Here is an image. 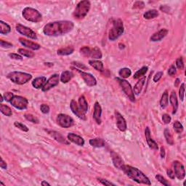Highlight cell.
I'll return each mask as SVG.
<instances>
[{"label": "cell", "mask_w": 186, "mask_h": 186, "mask_svg": "<svg viewBox=\"0 0 186 186\" xmlns=\"http://www.w3.org/2000/svg\"><path fill=\"white\" fill-rule=\"evenodd\" d=\"M74 23L70 21H59L47 23L43 28V33L48 37H59L71 32Z\"/></svg>", "instance_id": "6da1fadb"}, {"label": "cell", "mask_w": 186, "mask_h": 186, "mask_svg": "<svg viewBox=\"0 0 186 186\" xmlns=\"http://www.w3.org/2000/svg\"><path fill=\"white\" fill-rule=\"evenodd\" d=\"M121 170H122L129 178L134 180V182L148 185H151L149 178L144 173H143L140 169H138V168L124 164Z\"/></svg>", "instance_id": "7a4b0ae2"}, {"label": "cell", "mask_w": 186, "mask_h": 186, "mask_svg": "<svg viewBox=\"0 0 186 186\" xmlns=\"http://www.w3.org/2000/svg\"><path fill=\"white\" fill-rule=\"evenodd\" d=\"M7 77L12 82L18 85L25 84L32 79V76L30 73L21 71H12L8 73Z\"/></svg>", "instance_id": "3957f363"}, {"label": "cell", "mask_w": 186, "mask_h": 186, "mask_svg": "<svg viewBox=\"0 0 186 186\" xmlns=\"http://www.w3.org/2000/svg\"><path fill=\"white\" fill-rule=\"evenodd\" d=\"M91 3L88 0H83L79 2L76 7L74 12L73 13V18L77 20H82L86 17L87 13L90 10Z\"/></svg>", "instance_id": "277c9868"}, {"label": "cell", "mask_w": 186, "mask_h": 186, "mask_svg": "<svg viewBox=\"0 0 186 186\" xmlns=\"http://www.w3.org/2000/svg\"><path fill=\"white\" fill-rule=\"evenodd\" d=\"M124 31V24L121 19H116L113 21V26L109 31L108 39L110 41H115L123 34Z\"/></svg>", "instance_id": "5b68a950"}, {"label": "cell", "mask_w": 186, "mask_h": 186, "mask_svg": "<svg viewBox=\"0 0 186 186\" xmlns=\"http://www.w3.org/2000/svg\"><path fill=\"white\" fill-rule=\"evenodd\" d=\"M24 19L32 23H39L42 21V15L39 10L34 8L27 7L23 9L22 13Z\"/></svg>", "instance_id": "8992f818"}, {"label": "cell", "mask_w": 186, "mask_h": 186, "mask_svg": "<svg viewBox=\"0 0 186 186\" xmlns=\"http://www.w3.org/2000/svg\"><path fill=\"white\" fill-rule=\"evenodd\" d=\"M116 80L118 81V83H119L121 87H122V90L125 93L129 100L132 102L135 101V98H134V94L133 92V89L132 87L131 84L127 82L126 79H122V78H116Z\"/></svg>", "instance_id": "52a82bcc"}, {"label": "cell", "mask_w": 186, "mask_h": 186, "mask_svg": "<svg viewBox=\"0 0 186 186\" xmlns=\"http://www.w3.org/2000/svg\"><path fill=\"white\" fill-rule=\"evenodd\" d=\"M56 122L63 128H69L74 124V120L73 119V118L64 113L58 114L56 118Z\"/></svg>", "instance_id": "ba28073f"}, {"label": "cell", "mask_w": 186, "mask_h": 186, "mask_svg": "<svg viewBox=\"0 0 186 186\" xmlns=\"http://www.w3.org/2000/svg\"><path fill=\"white\" fill-rule=\"evenodd\" d=\"M10 103L12 106L18 110L26 109L28 105V100L26 98L20 95H15Z\"/></svg>", "instance_id": "9c48e42d"}, {"label": "cell", "mask_w": 186, "mask_h": 186, "mask_svg": "<svg viewBox=\"0 0 186 186\" xmlns=\"http://www.w3.org/2000/svg\"><path fill=\"white\" fill-rule=\"evenodd\" d=\"M75 71H77V73H79L80 74V77L82 78L84 82H85L88 87H94L97 84V80L95 78V77H93L91 73H87L84 72V71H81L80 69L76 68H73Z\"/></svg>", "instance_id": "30bf717a"}, {"label": "cell", "mask_w": 186, "mask_h": 186, "mask_svg": "<svg viewBox=\"0 0 186 186\" xmlns=\"http://www.w3.org/2000/svg\"><path fill=\"white\" fill-rule=\"evenodd\" d=\"M16 30L18 32L22 35L25 36L26 37L34 40L37 39V36L36 34V33L28 27L22 25L21 23H18L16 25Z\"/></svg>", "instance_id": "8fae6325"}, {"label": "cell", "mask_w": 186, "mask_h": 186, "mask_svg": "<svg viewBox=\"0 0 186 186\" xmlns=\"http://www.w3.org/2000/svg\"><path fill=\"white\" fill-rule=\"evenodd\" d=\"M173 168L174 175L178 180H182L185 177V170L184 165L180 161H174L173 162Z\"/></svg>", "instance_id": "7c38bea8"}, {"label": "cell", "mask_w": 186, "mask_h": 186, "mask_svg": "<svg viewBox=\"0 0 186 186\" xmlns=\"http://www.w3.org/2000/svg\"><path fill=\"white\" fill-rule=\"evenodd\" d=\"M59 81H60V77L59 75L57 74V73H55L51 76V77L49 78V79L47 80V82L43 87L42 88V92H47L49 91L50 89H51L53 87H55L58 85L59 84Z\"/></svg>", "instance_id": "4fadbf2b"}, {"label": "cell", "mask_w": 186, "mask_h": 186, "mask_svg": "<svg viewBox=\"0 0 186 186\" xmlns=\"http://www.w3.org/2000/svg\"><path fill=\"white\" fill-rule=\"evenodd\" d=\"M115 117L117 128L119 129L121 132L126 131L127 128V122L124 118V116H123L118 111H115Z\"/></svg>", "instance_id": "5bb4252c"}, {"label": "cell", "mask_w": 186, "mask_h": 186, "mask_svg": "<svg viewBox=\"0 0 186 186\" xmlns=\"http://www.w3.org/2000/svg\"><path fill=\"white\" fill-rule=\"evenodd\" d=\"M70 107H71V111L73 112V113L77 116L78 118H81L82 120H86L87 117L86 115H85V113H84L79 106V105L77 104V103L74 100H72L71 101V104H70Z\"/></svg>", "instance_id": "9a60e30c"}, {"label": "cell", "mask_w": 186, "mask_h": 186, "mask_svg": "<svg viewBox=\"0 0 186 186\" xmlns=\"http://www.w3.org/2000/svg\"><path fill=\"white\" fill-rule=\"evenodd\" d=\"M19 42L23 47H26V48L31 49V50H38L41 48V46H40L39 44L36 43V42H33L32 41H29V40L24 39V38L22 37L19 38Z\"/></svg>", "instance_id": "2e32d148"}, {"label": "cell", "mask_w": 186, "mask_h": 186, "mask_svg": "<svg viewBox=\"0 0 186 186\" xmlns=\"http://www.w3.org/2000/svg\"><path fill=\"white\" fill-rule=\"evenodd\" d=\"M145 139H146V142L148 143V145L150 148L152 150H158V144L153 140V139H152L151 135V131H150V129L148 127H147L145 129Z\"/></svg>", "instance_id": "e0dca14e"}, {"label": "cell", "mask_w": 186, "mask_h": 186, "mask_svg": "<svg viewBox=\"0 0 186 186\" xmlns=\"http://www.w3.org/2000/svg\"><path fill=\"white\" fill-rule=\"evenodd\" d=\"M101 114H102V108L100 106L98 102H95L94 106V112H93V118L98 124H101Z\"/></svg>", "instance_id": "ac0fdd59"}, {"label": "cell", "mask_w": 186, "mask_h": 186, "mask_svg": "<svg viewBox=\"0 0 186 186\" xmlns=\"http://www.w3.org/2000/svg\"><path fill=\"white\" fill-rule=\"evenodd\" d=\"M111 156L114 167L117 168L118 169H122V167L124 165V161L122 160V158H121V156L118 155V154L115 153L114 151L111 152Z\"/></svg>", "instance_id": "d6986e66"}, {"label": "cell", "mask_w": 186, "mask_h": 186, "mask_svg": "<svg viewBox=\"0 0 186 186\" xmlns=\"http://www.w3.org/2000/svg\"><path fill=\"white\" fill-rule=\"evenodd\" d=\"M168 33V30L167 28H161L157 32L154 33L150 38V40L151 42H159L161 39H163Z\"/></svg>", "instance_id": "ffe728a7"}, {"label": "cell", "mask_w": 186, "mask_h": 186, "mask_svg": "<svg viewBox=\"0 0 186 186\" xmlns=\"http://www.w3.org/2000/svg\"><path fill=\"white\" fill-rule=\"evenodd\" d=\"M67 138H68V140L70 142L74 143V144L79 145V146H83L85 143L84 139L77 134L68 133Z\"/></svg>", "instance_id": "44dd1931"}, {"label": "cell", "mask_w": 186, "mask_h": 186, "mask_svg": "<svg viewBox=\"0 0 186 186\" xmlns=\"http://www.w3.org/2000/svg\"><path fill=\"white\" fill-rule=\"evenodd\" d=\"M46 131L48 132V133H49V134H50V135L52 136L53 138L55 139L56 141H58V142H59L60 143H63V144H65V145H69V144H70V143H69L67 140H66L64 137L61 134L58 133V132L51 131V130H46Z\"/></svg>", "instance_id": "7402d4cb"}, {"label": "cell", "mask_w": 186, "mask_h": 186, "mask_svg": "<svg viewBox=\"0 0 186 186\" xmlns=\"http://www.w3.org/2000/svg\"><path fill=\"white\" fill-rule=\"evenodd\" d=\"M89 64L90 66L100 72H103L104 71V66L102 61L99 60H89Z\"/></svg>", "instance_id": "603a6c76"}, {"label": "cell", "mask_w": 186, "mask_h": 186, "mask_svg": "<svg viewBox=\"0 0 186 186\" xmlns=\"http://www.w3.org/2000/svg\"><path fill=\"white\" fill-rule=\"evenodd\" d=\"M145 77H143V78H141L138 80V82L136 83V84L134 85V88H133V92L134 94L136 95H139L142 91L143 87L145 84Z\"/></svg>", "instance_id": "cb8c5ba5"}, {"label": "cell", "mask_w": 186, "mask_h": 186, "mask_svg": "<svg viewBox=\"0 0 186 186\" xmlns=\"http://www.w3.org/2000/svg\"><path fill=\"white\" fill-rule=\"evenodd\" d=\"M47 82L45 77H37L33 80L32 86L36 89H42Z\"/></svg>", "instance_id": "d4e9b609"}, {"label": "cell", "mask_w": 186, "mask_h": 186, "mask_svg": "<svg viewBox=\"0 0 186 186\" xmlns=\"http://www.w3.org/2000/svg\"><path fill=\"white\" fill-rule=\"evenodd\" d=\"M73 77H74V74H73V72H71L70 71H65L63 72H62L61 75H60V82L63 83V84H66V83L70 82Z\"/></svg>", "instance_id": "484cf974"}, {"label": "cell", "mask_w": 186, "mask_h": 186, "mask_svg": "<svg viewBox=\"0 0 186 186\" xmlns=\"http://www.w3.org/2000/svg\"><path fill=\"white\" fill-rule=\"evenodd\" d=\"M169 101L170 103H171L172 108H173V114L176 113L177 110H178V98H177L176 93L175 92L172 91L171 95L169 96Z\"/></svg>", "instance_id": "4316f807"}, {"label": "cell", "mask_w": 186, "mask_h": 186, "mask_svg": "<svg viewBox=\"0 0 186 186\" xmlns=\"http://www.w3.org/2000/svg\"><path fill=\"white\" fill-rule=\"evenodd\" d=\"M89 144L92 145L93 147L95 148H102L105 146V144H106V142L102 138H94V139H90L89 141Z\"/></svg>", "instance_id": "83f0119b"}, {"label": "cell", "mask_w": 186, "mask_h": 186, "mask_svg": "<svg viewBox=\"0 0 186 186\" xmlns=\"http://www.w3.org/2000/svg\"><path fill=\"white\" fill-rule=\"evenodd\" d=\"M74 51V49L72 47H66V48H60L59 50H58L57 51V54L58 55L60 56H66V55H71Z\"/></svg>", "instance_id": "f1b7e54d"}, {"label": "cell", "mask_w": 186, "mask_h": 186, "mask_svg": "<svg viewBox=\"0 0 186 186\" xmlns=\"http://www.w3.org/2000/svg\"><path fill=\"white\" fill-rule=\"evenodd\" d=\"M78 103H79V106L81 110H82L84 113H86L88 111V103H87L86 98H84V96H80Z\"/></svg>", "instance_id": "f546056e"}, {"label": "cell", "mask_w": 186, "mask_h": 186, "mask_svg": "<svg viewBox=\"0 0 186 186\" xmlns=\"http://www.w3.org/2000/svg\"><path fill=\"white\" fill-rule=\"evenodd\" d=\"M90 57L93 58V60H100L103 57L101 50L98 47H95L93 49H91V55Z\"/></svg>", "instance_id": "4dcf8cb0"}, {"label": "cell", "mask_w": 186, "mask_h": 186, "mask_svg": "<svg viewBox=\"0 0 186 186\" xmlns=\"http://www.w3.org/2000/svg\"><path fill=\"white\" fill-rule=\"evenodd\" d=\"M11 31V27L3 21H0V33L2 35H7Z\"/></svg>", "instance_id": "1f68e13d"}, {"label": "cell", "mask_w": 186, "mask_h": 186, "mask_svg": "<svg viewBox=\"0 0 186 186\" xmlns=\"http://www.w3.org/2000/svg\"><path fill=\"white\" fill-rule=\"evenodd\" d=\"M158 16V12L156 10H148L147 12H145L143 15V17H144L145 19L147 20H151L155 18H157Z\"/></svg>", "instance_id": "d6a6232c"}, {"label": "cell", "mask_w": 186, "mask_h": 186, "mask_svg": "<svg viewBox=\"0 0 186 186\" xmlns=\"http://www.w3.org/2000/svg\"><path fill=\"white\" fill-rule=\"evenodd\" d=\"M132 74V71L129 68H121L119 71H118V75L120 76L122 79H127L130 77Z\"/></svg>", "instance_id": "836d02e7"}, {"label": "cell", "mask_w": 186, "mask_h": 186, "mask_svg": "<svg viewBox=\"0 0 186 186\" xmlns=\"http://www.w3.org/2000/svg\"><path fill=\"white\" fill-rule=\"evenodd\" d=\"M148 70V68L147 66L142 67L140 70H138L135 73H134L133 76V78L134 79H140L141 77H143L145 74H146Z\"/></svg>", "instance_id": "e575fe53"}, {"label": "cell", "mask_w": 186, "mask_h": 186, "mask_svg": "<svg viewBox=\"0 0 186 186\" xmlns=\"http://www.w3.org/2000/svg\"><path fill=\"white\" fill-rule=\"evenodd\" d=\"M168 103H169V95H168L167 91H165L161 96L160 100V106L161 108H165L168 106Z\"/></svg>", "instance_id": "d590c367"}, {"label": "cell", "mask_w": 186, "mask_h": 186, "mask_svg": "<svg viewBox=\"0 0 186 186\" xmlns=\"http://www.w3.org/2000/svg\"><path fill=\"white\" fill-rule=\"evenodd\" d=\"M0 111L2 113H3L4 115L6 116H11L13 115V111L10 107L7 105L1 104L0 105Z\"/></svg>", "instance_id": "8d00e7d4"}, {"label": "cell", "mask_w": 186, "mask_h": 186, "mask_svg": "<svg viewBox=\"0 0 186 186\" xmlns=\"http://www.w3.org/2000/svg\"><path fill=\"white\" fill-rule=\"evenodd\" d=\"M163 134H164V137L166 139V141L168 144L170 145H174V140L173 137H172V134L170 133V131L167 128L164 129V132H163Z\"/></svg>", "instance_id": "74e56055"}, {"label": "cell", "mask_w": 186, "mask_h": 186, "mask_svg": "<svg viewBox=\"0 0 186 186\" xmlns=\"http://www.w3.org/2000/svg\"><path fill=\"white\" fill-rule=\"evenodd\" d=\"M18 53L20 55L22 56H24V57L29 58H32L34 57V55H35V54L33 52H31V51L27 50H25V49H23V48L18 49Z\"/></svg>", "instance_id": "f35d334b"}, {"label": "cell", "mask_w": 186, "mask_h": 186, "mask_svg": "<svg viewBox=\"0 0 186 186\" xmlns=\"http://www.w3.org/2000/svg\"><path fill=\"white\" fill-rule=\"evenodd\" d=\"M173 127L174 131L178 134H180L183 132V126L179 121H175L173 124Z\"/></svg>", "instance_id": "ab89813d"}, {"label": "cell", "mask_w": 186, "mask_h": 186, "mask_svg": "<svg viewBox=\"0 0 186 186\" xmlns=\"http://www.w3.org/2000/svg\"><path fill=\"white\" fill-rule=\"evenodd\" d=\"M80 53L85 58L90 57L91 49L87 46H84L80 49Z\"/></svg>", "instance_id": "60d3db41"}, {"label": "cell", "mask_w": 186, "mask_h": 186, "mask_svg": "<svg viewBox=\"0 0 186 186\" xmlns=\"http://www.w3.org/2000/svg\"><path fill=\"white\" fill-rule=\"evenodd\" d=\"M24 117H25L26 120L33 123V124H39V120L35 116H33L31 113H26L25 115H24Z\"/></svg>", "instance_id": "b9f144b4"}, {"label": "cell", "mask_w": 186, "mask_h": 186, "mask_svg": "<svg viewBox=\"0 0 186 186\" xmlns=\"http://www.w3.org/2000/svg\"><path fill=\"white\" fill-rule=\"evenodd\" d=\"M156 179L158 181V182L161 183V184L163 185H165V186L170 185V183L168 182V181L166 180V179L163 178L162 175H161V174H156Z\"/></svg>", "instance_id": "7bdbcfd3"}, {"label": "cell", "mask_w": 186, "mask_h": 186, "mask_svg": "<svg viewBox=\"0 0 186 186\" xmlns=\"http://www.w3.org/2000/svg\"><path fill=\"white\" fill-rule=\"evenodd\" d=\"M14 125L15 127H17L18 129H21L23 132H28V128L27 127L25 124H22L21 122H14Z\"/></svg>", "instance_id": "ee69618b"}, {"label": "cell", "mask_w": 186, "mask_h": 186, "mask_svg": "<svg viewBox=\"0 0 186 186\" xmlns=\"http://www.w3.org/2000/svg\"><path fill=\"white\" fill-rule=\"evenodd\" d=\"M179 96H180L181 101H183V100H184V96H185V84L184 83H183V84L180 85V89H179Z\"/></svg>", "instance_id": "f6af8a7d"}, {"label": "cell", "mask_w": 186, "mask_h": 186, "mask_svg": "<svg viewBox=\"0 0 186 186\" xmlns=\"http://www.w3.org/2000/svg\"><path fill=\"white\" fill-rule=\"evenodd\" d=\"M4 99L6 100L7 102H11V100H13V98H14V95H13V93H10V92H8V93H5L4 94Z\"/></svg>", "instance_id": "bcb514c9"}, {"label": "cell", "mask_w": 186, "mask_h": 186, "mask_svg": "<svg viewBox=\"0 0 186 186\" xmlns=\"http://www.w3.org/2000/svg\"><path fill=\"white\" fill-rule=\"evenodd\" d=\"M176 66L178 69L182 70L184 68V63H183V58H179L176 60Z\"/></svg>", "instance_id": "7dc6e473"}, {"label": "cell", "mask_w": 186, "mask_h": 186, "mask_svg": "<svg viewBox=\"0 0 186 186\" xmlns=\"http://www.w3.org/2000/svg\"><path fill=\"white\" fill-rule=\"evenodd\" d=\"M168 74L170 77H174V75H176L177 73V70H176V67L174 66V65H172L171 66L169 67V68L168 69V71H167Z\"/></svg>", "instance_id": "c3c4849f"}, {"label": "cell", "mask_w": 186, "mask_h": 186, "mask_svg": "<svg viewBox=\"0 0 186 186\" xmlns=\"http://www.w3.org/2000/svg\"><path fill=\"white\" fill-rule=\"evenodd\" d=\"M171 120H172V118H171V116L169 115V114H167V113L163 114L162 121H163V124H169V123L171 122Z\"/></svg>", "instance_id": "681fc988"}, {"label": "cell", "mask_w": 186, "mask_h": 186, "mask_svg": "<svg viewBox=\"0 0 186 186\" xmlns=\"http://www.w3.org/2000/svg\"><path fill=\"white\" fill-rule=\"evenodd\" d=\"M0 45L2 48H11L13 46L12 43H10V42H5L4 41V40H0Z\"/></svg>", "instance_id": "f907efd6"}, {"label": "cell", "mask_w": 186, "mask_h": 186, "mask_svg": "<svg viewBox=\"0 0 186 186\" xmlns=\"http://www.w3.org/2000/svg\"><path fill=\"white\" fill-rule=\"evenodd\" d=\"M9 57H10L11 59H13V60H23V56L20 55V54H17V53H10L9 54Z\"/></svg>", "instance_id": "816d5d0a"}, {"label": "cell", "mask_w": 186, "mask_h": 186, "mask_svg": "<svg viewBox=\"0 0 186 186\" xmlns=\"http://www.w3.org/2000/svg\"><path fill=\"white\" fill-rule=\"evenodd\" d=\"M40 110L44 114H47L50 112V106L47 104H42L40 106Z\"/></svg>", "instance_id": "f5cc1de1"}, {"label": "cell", "mask_w": 186, "mask_h": 186, "mask_svg": "<svg viewBox=\"0 0 186 186\" xmlns=\"http://www.w3.org/2000/svg\"><path fill=\"white\" fill-rule=\"evenodd\" d=\"M98 180L99 181V182L101 183L102 185H106V186H109V185H113L114 186L115 184H113V183H112L111 182H110V181L107 180H105V179H102V178H98Z\"/></svg>", "instance_id": "db71d44e"}, {"label": "cell", "mask_w": 186, "mask_h": 186, "mask_svg": "<svg viewBox=\"0 0 186 186\" xmlns=\"http://www.w3.org/2000/svg\"><path fill=\"white\" fill-rule=\"evenodd\" d=\"M163 75V71H158V72L156 73L155 74V76L153 77V82H158V81H159L161 79V77H162Z\"/></svg>", "instance_id": "11a10c76"}, {"label": "cell", "mask_w": 186, "mask_h": 186, "mask_svg": "<svg viewBox=\"0 0 186 186\" xmlns=\"http://www.w3.org/2000/svg\"><path fill=\"white\" fill-rule=\"evenodd\" d=\"M144 6H145L144 2L138 1V2H134V4H133V8L134 9H142L144 8Z\"/></svg>", "instance_id": "9f6ffc18"}, {"label": "cell", "mask_w": 186, "mask_h": 186, "mask_svg": "<svg viewBox=\"0 0 186 186\" xmlns=\"http://www.w3.org/2000/svg\"><path fill=\"white\" fill-rule=\"evenodd\" d=\"M72 65L78 67V68L82 69H82H87V67L86 66H84V64L81 63H79V62H73Z\"/></svg>", "instance_id": "6f0895ef"}, {"label": "cell", "mask_w": 186, "mask_h": 186, "mask_svg": "<svg viewBox=\"0 0 186 186\" xmlns=\"http://www.w3.org/2000/svg\"><path fill=\"white\" fill-rule=\"evenodd\" d=\"M167 175H168V177H169V178L172 179V180H173V179L175 178V175H174V172L172 171V169H167Z\"/></svg>", "instance_id": "680465c9"}, {"label": "cell", "mask_w": 186, "mask_h": 186, "mask_svg": "<svg viewBox=\"0 0 186 186\" xmlns=\"http://www.w3.org/2000/svg\"><path fill=\"white\" fill-rule=\"evenodd\" d=\"M0 167L3 169H6L7 167H8V165H7V163L4 161L2 158H1V163H0Z\"/></svg>", "instance_id": "91938a15"}, {"label": "cell", "mask_w": 186, "mask_h": 186, "mask_svg": "<svg viewBox=\"0 0 186 186\" xmlns=\"http://www.w3.org/2000/svg\"><path fill=\"white\" fill-rule=\"evenodd\" d=\"M165 154H166V153H165L164 148L161 147V149H160V155H161V157L162 158H164L165 157Z\"/></svg>", "instance_id": "94428289"}, {"label": "cell", "mask_w": 186, "mask_h": 186, "mask_svg": "<svg viewBox=\"0 0 186 186\" xmlns=\"http://www.w3.org/2000/svg\"><path fill=\"white\" fill-rule=\"evenodd\" d=\"M180 79H177L175 80V82H174V87H178L179 84H180Z\"/></svg>", "instance_id": "6125c7cd"}, {"label": "cell", "mask_w": 186, "mask_h": 186, "mask_svg": "<svg viewBox=\"0 0 186 186\" xmlns=\"http://www.w3.org/2000/svg\"><path fill=\"white\" fill-rule=\"evenodd\" d=\"M41 185H42V186H45V185H50V183H48V182H46V181H44V180H43V181H42V182L41 183Z\"/></svg>", "instance_id": "be15d7a7"}, {"label": "cell", "mask_w": 186, "mask_h": 186, "mask_svg": "<svg viewBox=\"0 0 186 186\" xmlns=\"http://www.w3.org/2000/svg\"><path fill=\"white\" fill-rule=\"evenodd\" d=\"M4 96L2 95H1V103H2L3 102V100H4Z\"/></svg>", "instance_id": "e7e4bbea"}]
</instances>
